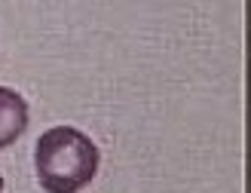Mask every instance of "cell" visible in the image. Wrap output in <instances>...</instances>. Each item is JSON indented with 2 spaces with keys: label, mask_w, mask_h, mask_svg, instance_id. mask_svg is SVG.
<instances>
[{
  "label": "cell",
  "mask_w": 251,
  "mask_h": 193,
  "mask_svg": "<svg viewBox=\"0 0 251 193\" xmlns=\"http://www.w3.org/2000/svg\"><path fill=\"white\" fill-rule=\"evenodd\" d=\"M25 129H28V101L16 89L0 86V150L16 144Z\"/></svg>",
  "instance_id": "2"
},
{
  "label": "cell",
  "mask_w": 251,
  "mask_h": 193,
  "mask_svg": "<svg viewBox=\"0 0 251 193\" xmlns=\"http://www.w3.org/2000/svg\"><path fill=\"white\" fill-rule=\"evenodd\" d=\"M0 190H3V178H0Z\"/></svg>",
  "instance_id": "3"
},
{
  "label": "cell",
  "mask_w": 251,
  "mask_h": 193,
  "mask_svg": "<svg viewBox=\"0 0 251 193\" xmlns=\"http://www.w3.org/2000/svg\"><path fill=\"white\" fill-rule=\"evenodd\" d=\"M101 165L98 144L74 126H52L37 141L34 169L46 193H80Z\"/></svg>",
  "instance_id": "1"
}]
</instances>
